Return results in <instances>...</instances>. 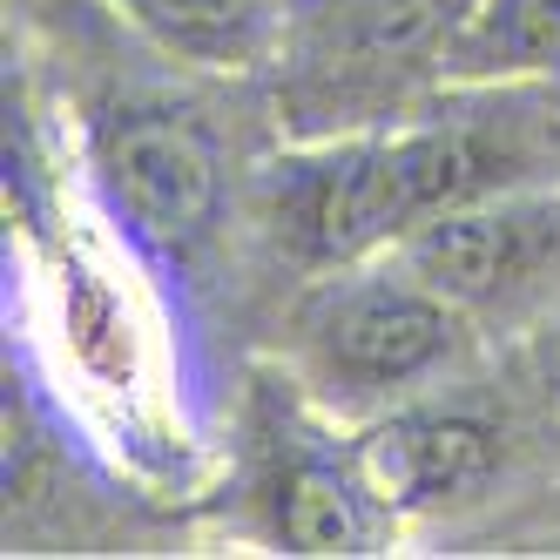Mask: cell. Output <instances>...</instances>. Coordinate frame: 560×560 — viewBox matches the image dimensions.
Returning <instances> with one entry per match:
<instances>
[{
  "label": "cell",
  "mask_w": 560,
  "mask_h": 560,
  "mask_svg": "<svg viewBox=\"0 0 560 560\" xmlns=\"http://www.w3.org/2000/svg\"><path fill=\"white\" fill-rule=\"evenodd\" d=\"M553 250H560V203H534V196H520V189L487 196V203L439 210L392 244V257L406 264L419 284L453 298L459 311L520 291Z\"/></svg>",
  "instance_id": "obj_4"
},
{
  "label": "cell",
  "mask_w": 560,
  "mask_h": 560,
  "mask_svg": "<svg viewBox=\"0 0 560 560\" xmlns=\"http://www.w3.org/2000/svg\"><path fill=\"white\" fill-rule=\"evenodd\" d=\"M446 68L472 74V82L560 74V0H487Z\"/></svg>",
  "instance_id": "obj_9"
},
{
  "label": "cell",
  "mask_w": 560,
  "mask_h": 560,
  "mask_svg": "<svg viewBox=\"0 0 560 560\" xmlns=\"http://www.w3.org/2000/svg\"><path fill=\"white\" fill-rule=\"evenodd\" d=\"M95 170H102L115 217L149 250L189 257L217 230L223 163H217V142L203 136V122L183 108H163V102L115 108L95 136Z\"/></svg>",
  "instance_id": "obj_2"
},
{
  "label": "cell",
  "mask_w": 560,
  "mask_h": 560,
  "mask_svg": "<svg viewBox=\"0 0 560 560\" xmlns=\"http://www.w3.org/2000/svg\"><path fill=\"white\" fill-rule=\"evenodd\" d=\"M270 217L284 230V244L317 264H365L406 236V203H398V170H392V136H325L291 155H277L270 176Z\"/></svg>",
  "instance_id": "obj_3"
},
{
  "label": "cell",
  "mask_w": 560,
  "mask_h": 560,
  "mask_svg": "<svg viewBox=\"0 0 560 560\" xmlns=\"http://www.w3.org/2000/svg\"><path fill=\"white\" fill-rule=\"evenodd\" d=\"M298 338L317 385L345 398H385L432 378L459 351V304L439 298L406 264H338L298 304Z\"/></svg>",
  "instance_id": "obj_1"
},
{
  "label": "cell",
  "mask_w": 560,
  "mask_h": 560,
  "mask_svg": "<svg viewBox=\"0 0 560 560\" xmlns=\"http://www.w3.org/2000/svg\"><path fill=\"white\" fill-rule=\"evenodd\" d=\"M163 55L189 68H257L291 42V0H115Z\"/></svg>",
  "instance_id": "obj_7"
},
{
  "label": "cell",
  "mask_w": 560,
  "mask_h": 560,
  "mask_svg": "<svg viewBox=\"0 0 560 560\" xmlns=\"http://www.w3.org/2000/svg\"><path fill=\"white\" fill-rule=\"evenodd\" d=\"M378 506L345 459H291L277 472V540L291 553H365L378 534Z\"/></svg>",
  "instance_id": "obj_8"
},
{
  "label": "cell",
  "mask_w": 560,
  "mask_h": 560,
  "mask_svg": "<svg viewBox=\"0 0 560 560\" xmlns=\"http://www.w3.org/2000/svg\"><path fill=\"white\" fill-rule=\"evenodd\" d=\"M479 8L487 0H317L304 21V48L317 68H338L351 82L406 74L425 61H453Z\"/></svg>",
  "instance_id": "obj_6"
},
{
  "label": "cell",
  "mask_w": 560,
  "mask_h": 560,
  "mask_svg": "<svg viewBox=\"0 0 560 560\" xmlns=\"http://www.w3.org/2000/svg\"><path fill=\"white\" fill-rule=\"evenodd\" d=\"M493 459H500L493 425H479L466 412H425V406L392 412L351 439V466L385 520L432 513V506L472 493L493 472Z\"/></svg>",
  "instance_id": "obj_5"
}]
</instances>
